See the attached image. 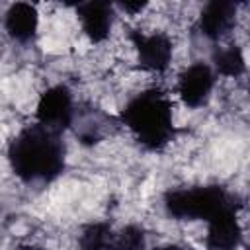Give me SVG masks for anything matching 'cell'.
Instances as JSON below:
<instances>
[{
	"label": "cell",
	"instance_id": "1",
	"mask_svg": "<svg viewBox=\"0 0 250 250\" xmlns=\"http://www.w3.org/2000/svg\"><path fill=\"white\" fill-rule=\"evenodd\" d=\"M8 162L21 182H51L64 168L61 133L39 123L21 129L8 146Z\"/></svg>",
	"mask_w": 250,
	"mask_h": 250
},
{
	"label": "cell",
	"instance_id": "2",
	"mask_svg": "<svg viewBox=\"0 0 250 250\" xmlns=\"http://www.w3.org/2000/svg\"><path fill=\"white\" fill-rule=\"evenodd\" d=\"M121 121L148 150H162L174 137L172 104L158 90H145L133 96L121 111Z\"/></svg>",
	"mask_w": 250,
	"mask_h": 250
},
{
	"label": "cell",
	"instance_id": "3",
	"mask_svg": "<svg viewBox=\"0 0 250 250\" xmlns=\"http://www.w3.org/2000/svg\"><path fill=\"white\" fill-rule=\"evenodd\" d=\"M232 195L221 186H197L168 191L164 207L168 215L180 221H209L219 211L232 207Z\"/></svg>",
	"mask_w": 250,
	"mask_h": 250
},
{
	"label": "cell",
	"instance_id": "4",
	"mask_svg": "<svg viewBox=\"0 0 250 250\" xmlns=\"http://www.w3.org/2000/svg\"><path fill=\"white\" fill-rule=\"evenodd\" d=\"M74 115H76V109H74L72 92L66 86L57 84V86L47 88L41 94L37 102L35 117H37V123L43 125L45 129L62 133L64 129L72 125Z\"/></svg>",
	"mask_w": 250,
	"mask_h": 250
},
{
	"label": "cell",
	"instance_id": "5",
	"mask_svg": "<svg viewBox=\"0 0 250 250\" xmlns=\"http://www.w3.org/2000/svg\"><path fill=\"white\" fill-rule=\"evenodd\" d=\"M215 70L207 62L189 64L178 78V96L188 107H201L215 88Z\"/></svg>",
	"mask_w": 250,
	"mask_h": 250
},
{
	"label": "cell",
	"instance_id": "6",
	"mask_svg": "<svg viewBox=\"0 0 250 250\" xmlns=\"http://www.w3.org/2000/svg\"><path fill=\"white\" fill-rule=\"evenodd\" d=\"M133 45L139 57V62L148 72H164L172 62V41L162 31L152 33H133Z\"/></svg>",
	"mask_w": 250,
	"mask_h": 250
},
{
	"label": "cell",
	"instance_id": "7",
	"mask_svg": "<svg viewBox=\"0 0 250 250\" xmlns=\"http://www.w3.org/2000/svg\"><path fill=\"white\" fill-rule=\"evenodd\" d=\"M76 10L80 27L92 43H102L109 37L115 20L113 0H86Z\"/></svg>",
	"mask_w": 250,
	"mask_h": 250
},
{
	"label": "cell",
	"instance_id": "8",
	"mask_svg": "<svg viewBox=\"0 0 250 250\" xmlns=\"http://www.w3.org/2000/svg\"><path fill=\"white\" fill-rule=\"evenodd\" d=\"M238 4L240 0H205L197 21L199 31L211 41L223 39L234 27Z\"/></svg>",
	"mask_w": 250,
	"mask_h": 250
},
{
	"label": "cell",
	"instance_id": "9",
	"mask_svg": "<svg viewBox=\"0 0 250 250\" xmlns=\"http://www.w3.org/2000/svg\"><path fill=\"white\" fill-rule=\"evenodd\" d=\"M242 234L236 205L227 207L207 221V246L213 250H230L238 244Z\"/></svg>",
	"mask_w": 250,
	"mask_h": 250
},
{
	"label": "cell",
	"instance_id": "10",
	"mask_svg": "<svg viewBox=\"0 0 250 250\" xmlns=\"http://www.w3.org/2000/svg\"><path fill=\"white\" fill-rule=\"evenodd\" d=\"M39 27V14L37 8L31 2H14L6 14H4V29L6 33L18 41V43H27L33 39Z\"/></svg>",
	"mask_w": 250,
	"mask_h": 250
},
{
	"label": "cell",
	"instance_id": "11",
	"mask_svg": "<svg viewBox=\"0 0 250 250\" xmlns=\"http://www.w3.org/2000/svg\"><path fill=\"white\" fill-rule=\"evenodd\" d=\"M213 70L223 76H230V78L242 76L246 70V62H244V55H242L240 47L225 45V47L217 49L213 53Z\"/></svg>",
	"mask_w": 250,
	"mask_h": 250
},
{
	"label": "cell",
	"instance_id": "12",
	"mask_svg": "<svg viewBox=\"0 0 250 250\" xmlns=\"http://www.w3.org/2000/svg\"><path fill=\"white\" fill-rule=\"evenodd\" d=\"M113 230L105 223H92L80 234L82 248H107L113 246Z\"/></svg>",
	"mask_w": 250,
	"mask_h": 250
},
{
	"label": "cell",
	"instance_id": "13",
	"mask_svg": "<svg viewBox=\"0 0 250 250\" xmlns=\"http://www.w3.org/2000/svg\"><path fill=\"white\" fill-rule=\"evenodd\" d=\"M113 246L115 248H141L145 246V232L139 227L129 225L121 232L113 234Z\"/></svg>",
	"mask_w": 250,
	"mask_h": 250
},
{
	"label": "cell",
	"instance_id": "14",
	"mask_svg": "<svg viewBox=\"0 0 250 250\" xmlns=\"http://www.w3.org/2000/svg\"><path fill=\"white\" fill-rule=\"evenodd\" d=\"M148 2H150V0H113L115 6H119L123 12L133 14V16L139 14V12H143Z\"/></svg>",
	"mask_w": 250,
	"mask_h": 250
},
{
	"label": "cell",
	"instance_id": "15",
	"mask_svg": "<svg viewBox=\"0 0 250 250\" xmlns=\"http://www.w3.org/2000/svg\"><path fill=\"white\" fill-rule=\"evenodd\" d=\"M62 4H66V6H74V8H78L82 2H86V0H61Z\"/></svg>",
	"mask_w": 250,
	"mask_h": 250
}]
</instances>
